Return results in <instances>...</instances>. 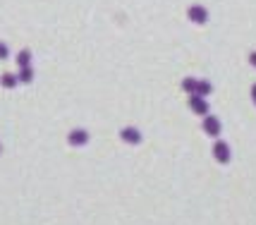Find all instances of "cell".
<instances>
[{
  "instance_id": "6da1fadb",
  "label": "cell",
  "mask_w": 256,
  "mask_h": 225,
  "mask_svg": "<svg viewBox=\"0 0 256 225\" xmlns=\"http://www.w3.org/2000/svg\"><path fill=\"white\" fill-rule=\"evenodd\" d=\"M187 17H190V22H194V24H206L208 22V10H206L204 5H190Z\"/></svg>"
},
{
  "instance_id": "7a4b0ae2",
  "label": "cell",
  "mask_w": 256,
  "mask_h": 225,
  "mask_svg": "<svg viewBox=\"0 0 256 225\" xmlns=\"http://www.w3.org/2000/svg\"><path fill=\"white\" fill-rule=\"evenodd\" d=\"M120 139H122L124 144L136 146V144H142V132H139L136 127H122V130H120Z\"/></svg>"
},
{
  "instance_id": "3957f363",
  "label": "cell",
  "mask_w": 256,
  "mask_h": 225,
  "mask_svg": "<svg viewBox=\"0 0 256 225\" xmlns=\"http://www.w3.org/2000/svg\"><path fill=\"white\" fill-rule=\"evenodd\" d=\"M230 156H232V154H230V146H228V144H225V142H216V144H213V158H216V160H218V163H230Z\"/></svg>"
},
{
  "instance_id": "277c9868",
  "label": "cell",
  "mask_w": 256,
  "mask_h": 225,
  "mask_svg": "<svg viewBox=\"0 0 256 225\" xmlns=\"http://www.w3.org/2000/svg\"><path fill=\"white\" fill-rule=\"evenodd\" d=\"M204 132L208 136H218L223 132V127H220V120L216 118V115H206L204 118Z\"/></svg>"
},
{
  "instance_id": "5b68a950",
  "label": "cell",
  "mask_w": 256,
  "mask_h": 225,
  "mask_svg": "<svg viewBox=\"0 0 256 225\" xmlns=\"http://www.w3.org/2000/svg\"><path fill=\"white\" fill-rule=\"evenodd\" d=\"M190 110L201 115V118H206L208 115V103H206V98H201V96H190Z\"/></svg>"
},
{
  "instance_id": "8992f818",
  "label": "cell",
  "mask_w": 256,
  "mask_h": 225,
  "mask_svg": "<svg viewBox=\"0 0 256 225\" xmlns=\"http://www.w3.org/2000/svg\"><path fill=\"white\" fill-rule=\"evenodd\" d=\"M67 142H70L72 146H84V144L89 142V132H86V130H72L70 136H67Z\"/></svg>"
},
{
  "instance_id": "52a82bcc",
  "label": "cell",
  "mask_w": 256,
  "mask_h": 225,
  "mask_svg": "<svg viewBox=\"0 0 256 225\" xmlns=\"http://www.w3.org/2000/svg\"><path fill=\"white\" fill-rule=\"evenodd\" d=\"M17 82H22V84H32V82H34L32 65H29V68H20V72H17Z\"/></svg>"
},
{
  "instance_id": "ba28073f",
  "label": "cell",
  "mask_w": 256,
  "mask_h": 225,
  "mask_svg": "<svg viewBox=\"0 0 256 225\" xmlns=\"http://www.w3.org/2000/svg\"><path fill=\"white\" fill-rule=\"evenodd\" d=\"M211 91H213V84H211V82L201 79L199 84H196V94H194V96H201V98H206V96H208Z\"/></svg>"
},
{
  "instance_id": "9c48e42d",
  "label": "cell",
  "mask_w": 256,
  "mask_h": 225,
  "mask_svg": "<svg viewBox=\"0 0 256 225\" xmlns=\"http://www.w3.org/2000/svg\"><path fill=\"white\" fill-rule=\"evenodd\" d=\"M196 84H199V79L184 77V79H182V91H187L190 96H194V94H196Z\"/></svg>"
},
{
  "instance_id": "30bf717a",
  "label": "cell",
  "mask_w": 256,
  "mask_h": 225,
  "mask_svg": "<svg viewBox=\"0 0 256 225\" xmlns=\"http://www.w3.org/2000/svg\"><path fill=\"white\" fill-rule=\"evenodd\" d=\"M0 84L5 86V89H14L20 82H17V74H12V72H5L2 77H0Z\"/></svg>"
},
{
  "instance_id": "8fae6325",
  "label": "cell",
  "mask_w": 256,
  "mask_h": 225,
  "mask_svg": "<svg viewBox=\"0 0 256 225\" xmlns=\"http://www.w3.org/2000/svg\"><path fill=\"white\" fill-rule=\"evenodd\" d=\"M17 65H20V68H29V65H32V50H26V48L20 50V53H17Z\"/></svg>"
},
{
  "instance_id": "7c38bea8",
  "label": "cell",
  "mask_w": 256,
  "mask_h": 225,
  "mask_svg": "<svg viewBox=\"0 0 256 225\" xmlns=\"http://www.w3.org/2000/svg\"><path fill=\"white\" fill-rule=\"evenodd\" d=\"M8 56H10V48H8V46H5L2 41H0V60H5Z\"/></svg>"
},
{
  "instance_id": "4fadbf2b",
  "label": "cell",
  "mask_w": 256,
  "mask_h": 225,
  "mask_svg": "<svg viewBox=\"0 0 256 225\" xmlns=\"http://www.w3.org/2000/svg\"><path fill=\"white\" fill-rule=\"evenodd\" d=\"M249 65H252V68H256V50H252V53H249Z\"/></svg>"
},
{
  "instance_id": "5bb4252c",
  "label": "cell",
  "mask_w": 256,
  "mask_h": 225,
  "mask_svg": "<svg viewBox=\"0 0 256 225\" xmlns=\"http://www.w3.org/2000/svg\"><path fill=\"white\" fill-rule=\"evenodd\" d=\"M252 101H254V106H256V84L252 86Z\"/></svg>"
}]
</instances>
